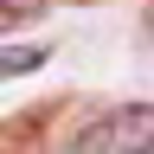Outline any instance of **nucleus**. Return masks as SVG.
<instances>
[{
    "mask_svg": "<svg viewBox=\"0 0 154 154\" xmlns=\"http://www.w3.org/2000/svg\"><path fill=\"white\" fill-rule=\"evenodd\" d=\"M77 154H154V103H122L96 122Z\"/></svg>",
    "mask_w": 154,
    "mask_h": 154,
    "instance_id": "f257e3e1",
    "label": "nucleus"
},
{
    "mask_svg": "<svg viewBox=\"0 0 154 154\" xmlns=\"http://www.w3.org/2000/svg\"><path fill=\"white\" fill-rule=\"evenodd\" d=\"M51 0H0V32H13V26H26L32 13H45Z\"/></svg>",
    "mask_w": 154,
    "mask_h": 154,
    "instance_id": "7ed1b4c3",
    "label": "nucleus"
},
{
    "mask_svg": "<svg viewBox=\"0 0 154 154\" xmlns=\"http://www.w3.org/2000/svg\"><path fill=\"white\" fill-rule=\"evenodd\" d=\"M38 64H45V45H13V51H0V84L19 77V71H38Z\"/></svg>",
    "mask_w": 154,
    "mask_h": 154,
    "instance_id": "f03ea898",
    "label": "nucleus"
}]
</instances>
